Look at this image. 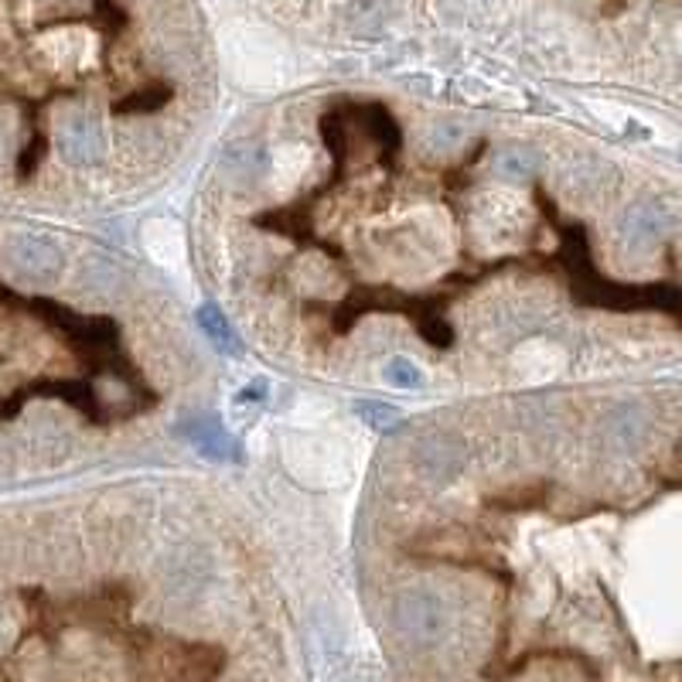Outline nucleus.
<instances>
[{
	"mask_svg": "<svg viewBox=\"0 0 682 682\" xmlns=\"http://www.w3.org/2000/svg\"><path fill=\"white\" fill-rule=\"evenodd\" d=\"M8 256H11L14 270L27 280H45L48 283V280L59 277L62 267H66L62 249L45 236H14Z\"/></svg>",
	"mask_w": 682,
	"mask_h": 682,
	"instance_id": "nucleus-3",
	"label": "nucleus"
},
{
	"mask_svg": "<svg viewBox=\"0 0 682 682\" xmlns=\"http://www.w3.org/2000/svg\"><path fill=\"white\" fill-rule=\"evenodd\" d=\"M59 148H62V157L75 167L99 164V154H103L99 124L93 117H85V113H75L59 130Z\"/></svg>",
	"mask_w": 682,
	"mask_h": 682,
	"instance_id": "nucleus-5",
	"label": "nucleus"
},
{
	"mask_svg": "<svg viewBox=\"0 0 682 682\" xmlns=\"http://www.w3.org/2000/svg\"><path fill=\"white\" fill-rule=\"evenodd\" d=\"M669 212H666V205H659V202H635V205H628L624 209V215H621V222H618V233H621V243L624 246H632V249H642V246H651L656 239H662L666 236V230H669Z\"/></svg>",
	"mask_w": 682,
	"mask_h": 682,
	"instance_id": "nucleus-4",
	"label": "nucleus"
},
{
	"mask_svg": "<svg viewBox=\"0 0 682 682\" xmlns=\"http://www.w3.org/2000/svg\"><path fill=\"white\" fill-rule=\"evenodd\" d=\"M358 416L373 426V431H392L396 423H400V410L396 407H389V403H379V400H373V403H358Z\"/></svg>",
	"mask_w": 682,
	"mask_h": 682,
	"instance_id": "nucleus-11",
	"label": "nucleus"
},
{
	"mask_svg": "<svg viewBox=\"0 0 682 682\" xmlns=\"http://www.w3.org/2000/svg\"><path fill=\"white\" fill-rule=\"evenodd\" d=\"M386 383L389 386H396V389H420V383H423V373L416 368V362H410V358H392L389 365H386Z\"/></svg>",
	"mask_w": 682,
	"mask_h": 682,
	"instance_id": "nucleus-10",
	"label": "nucleus"
},
{
	"mask_svg": "<svg viewBox=\"0 0 682 682\" xmlns=\"http://www.w3.org/2000/svg\"><path fill=\"white\" fill-rule=\"evenodd\" d=\"M645 431V420L635 407H621L608 416V440L614 447H635Z\"/></svg>",
	"mask_w": 682,
	"mask_h": 682,
	"instance_id": "nucleus-7",
	"label": "nucleus"
},
{
	"mask_svg": "<svg viewBox=\"0 0 682 682\" xmlns=\"http://www.w3.org/2000/svg\"><path fill=\"white\" fill-rule=\"evenodd\" d=\"M185 437L202 450V454H209V458H233L236 454V440L222 431V423L215 420V416H198L195 423H188L185 426Z\"/></svg>",
	"mask_w": 682,
	"mask_h": 682,
	"instance_id": "nucleus-6",
	"label": "nucleus"
},
{
	"mask_svg": "<svg viewBox=\"0 0 682 682\" xmlns=\"http://www.w3.org/2000/svg\"><path fill=\"white\" fill-rule=\"evenodd\" d=\"M198 325H202V331L215 341V345L222 349V352H230V355H236V352H243V345H239V338L233 334V328H230V321L222 318V310L219 307H212V304H205V307H198Z\"/></svg>",
	"mask_w": 682,
	"mask_h": 682,
	"instance_id": "nucleus-8",
	"label": "nucleus"
},
{
	"mask_svg": "<svg viewBox=\"0 0 682 682\" xmlns=\"http://www.w3.org/2000/svg\"><path fill=\"white\" fill-rule=\"evenodd\" d=\"M0 154H4V144H0Z\"/></svg>",
	"mask_w": 682,
	"mask_h": 682,
	"instance_id": "nucleus-12",
	"label": "nucleus"
},
{
	"mask_svg": "<svg viewBox=\"0 0 682 682\" xmlns=\"http://www.w3.org/2000/svg\"><path fill=\"white\" fill-rule=\"evenodd\" d=\"M413 468L426 481H434V485H444V481L458 478L468 468V444L458 434H447V431L426 434V437L416 440Z\"/></svg>",
	"mask_w": 682,
	"mask_h": 682,
	"instance_id": "nucleus-2",
	"label": "nucleus"
},
{
	"mask_svg": "<svg viewBox=\"0 0 682 682\" xmlns=\"http://www.w3.org/2000/svg\"><path fill=\"white\" fill-rule=\"evenodd\" d=\"M536 167H539V157H536V151H526V148H511L498 161V170H502L505 178H511V181L529 178Z\"/></svg>",
	"mask_w": 682,
	"mask_h": 682,
	"instance_id": "nucleus-9",
	"label": "nucleus"
},
{
	"mask_svg": "<svg viewBox=\"0 0 682 682\" xmlns=\"http://www.w3.org/2000/svg\"><path fill=\"white\" fill-rule=\"evenodd\" d=\"M392 624L410 645L434 648L450 635V608L440 593L426 587H407L392 601Z\"/></svg>",
	"mask_w": 682,
	"mask_h": 682,
	"instance_id": "nucleus-1",
	"label": "nucleus"
}]
</instances>
